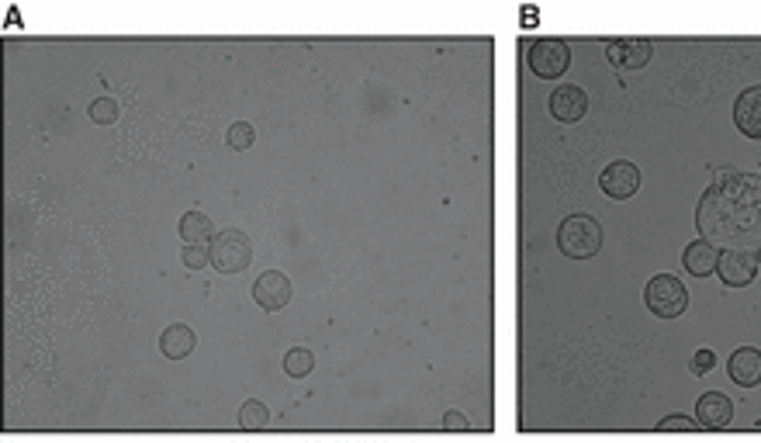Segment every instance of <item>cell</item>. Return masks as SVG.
I'll list each match as a JSON object with an SVG mask.
<instances>
[{"mask_svg": "<svg viewBox=\"0 0 761 443\" xmlns=\"http://www.w3.org/2000/svg\"><path fill=\"white\" fill-rule=\"evenodd\" d=\"M696 229L717 250H761V174L720 170L696 208Z\"/></svg>", "mask_w": 761, "mask_h": 443, "instance_id": "obj_1", "label": "cell"}, {"mask_svg": "<svg viewBox=\"0 0 761 443\" xmlns=\"http://www.w3.org/2000/svg\"><path fill=\"white\" fill-rule=\"evenodd\" d=\"M557 250L568 260H592L602 250V225L592 215H568L557 225Z\"/></svg>", "mask_w": 761, "mask_h": 443, "instance_id": "obj_2", "label": "cell"}, {"mask_svg": "<svg viewBox=\"0 0 761 443\" xmlns=\"http://www.w3.org/2000/svg\"><path fill=\"white\" fill-rule=\"evenodd\" d=\"M208 257H212V267L218 274L236 277L253 264V243L243 229H222L208 243Z\"/></svg>", "mask_w": 761, "mask_h": 443, "instance_id": "obj_3", "label": "cell"}, {"mask_svg": "<svg viewBox=\"0 0 761 443\" xmlns=\"http://www.w3.org/2000/svg\"><path fill=\"white\" fill-rule=\"evenodd\" d=\"M644 305L651 309L658 319H678L685 309H689V291L685 284L672 274H658L647 281L644 288Z\"/></svg>", "mask_w": 761, "mask_h": 443, "instance_id": "obj_4", "label": "cell"}, {"mask_svg": "<svg viewBox=\"0 0 761 443\" xmlns=\"http://www.w3.org/2000/svg\"><path fill=\"white\" fill-rule=\"evenodd\" d=\"M526 66L540 80H561L571 66V49L561 39H533L526 45Z\"/></svg>", "mask_w": 761, "mask_h": 443, "instance_id": "obj_5", "label": "cell"}, {"mask_svg": "<svg viewBox=\"0 0 761 443\" xmlns=\"http://www.w3.org/2000/svg\"><path fill=\"white\" fill-rule=\"evenodd\" d=\"M717 274L727 288H748L758 274V253L755 250H720Z\"/></svg>", "mask_w": 761, "mask_h": 443, "instance_id": "obj_6", "label": "cell"}, {"mask_svg": "<svg viewBox=\"0 0 761 443\" xmlns=\"http://www.w3.org/2000/svg\"><path fill=\"white\" fill-rule=\"evenodd\" d=\"M599 187H602L606 198L627 201L640 191V170L630 160H616V163H609V167L602 170Z\"/></svg>", "mask_w": 761, "mask_h": 443, "instance_id": "obj_7", "label": "cell"}, {"mask_svg": "<svg viewBox=\"0 0 761 443\" xmlns=\"http://www.w3.org/2000/svg\"><path fill=\"white\" fill-rule=\"evenodd\" d=\"M253 302L263 312H281L291 302V281L281 270H267L253 281Z\"/></svg>", "mask_w": 761, "mask_h": 443, "instance_id": "obj_8", "label": "cell"}, {"mask_svg": "<svg viewBox=\"0 0 761 443\" xmlns=\"http://www.w3.org/2000/svg\"><path fill=\"white\" fill-rule=\"evenodd\" d=\"M734 125L741 129L748 139L761 142V84L748 87L737 94L734 101Z\"/></svg>", "mask_w": 761, "mask_h": 443, "instance_id": "obj_9", "label": "cell"}, {"mask_svg": "<svg viewBox=\"0 0 761 443\" xmlns=\"http://www.w3.org/2000/svg\"><path fill=\"white\" fill-rule=\"evenodd\" d=\"M651 42L647 39H613L606 45V56L616 70H640L651 63Z\"/></svg>", "mask_w": 761, "mask_h": 443, "instance_id": "obj_10", "label": "cell"}, {"mask_svg": "<svg viewBox=\"0 0 761 443\" xmlns=\"http://www.w3.org/2000/svg\"><path fill=\"white\" fill-rule=\"evenodd\" d=\"M730 419H734V402L727 399V395L720 392H706L703 399L696 402V423L703 426V430H727Z\"/></svg>", "mask_w": 761, "mask_h": 443, "instance_id": "obj_11", "label": "cell"}, {"mask_svg": "<svg viewBox=\"0 0 761 443\" xmlns=\"http://www.w3.org/2000/svg\"><path fill=\"white\" fill-rule=\"evenodd\" d=\"M589 111V94L575 84H561L550 94V115L557 122H578V118Z\"/></svg>", "mask_w": 761, "mask_h": 443, "instance_id": "obj_12", "label": "cell"}, {"mask_svg": "<svg viewBox=\"0 0 761 443\" xmlns=\"http://www.w3.org/2000/svg\"><path fill=\"white\" fill-rule=\"evenodd\" d=\"M727 371H730V378H734V385H741V388L761 385V350H755V347L734 350L727 360Z\"/></svg>", "mask_w": 761, "mask_h": 443, "instance_id": "obj_13", "label": "cell"}, {"mask_svg": "<svg viewBox=\"0 0 761 443\" xmlns=\"http://www.w3.org/2000/svg\"><path fill=\"white\" fill-rule=\"evenodd\" d=\"M682 264H685V270H689V274L710 277L713 270H717V264H720V250L710 243V239H696V243L685 246Z\"/></svg>", "mask_w": 761, "mask_h": 443, "instance_id": "obj_14", "label": "cell"}, {"mask_svg": "<svg viewBox=\"0 0 761 443\" xmlns=\"http://www.w3.org/2000/svg\"><path fill=\"white\" fill-rule=\"evenodd\" d=\"M194 347H198V340H194V333L184 326V322H177V326H170L160 333V350L167 360H187L194 354Z\"/></svg>", "mask_w": 761, "mask_h": 443, "instance_id": "obj_15", "label": "cell"}, {"mask_svg": "<svg viewBox=\"0 0 761 443\" xmlns=\"http://www.w3.org/2000/svg\"><path fill=\"white\" fill-rule=\"evenodd\" d=\"M177 232H180V239H184L187 246H201V243H212L215 225L205 212H184L180 215Z\"/></svg>", "mask_w": 761, "mask_h": 443, "instance_id": "obj_16", "label": "cell"}, {"mask_svg": "<svg viewBox=\"0 0 761 443\" xmlns=\"http://www.w3.org/2000/svg\"><path fill=\"white\" fill-rule=\"evenodd\" d=\"M267 423H270V412L260 399H246L243 405H239V430L260 433Z\"/></svg>", "mask_w": 761, "mask_h": 443, "instance_id": "obj_17", "label": "cell"}, {"mask_svg": "<svg viewBox=\"0 0 761 443\" xmlns=\"http://www.w3.org/2000/svg\"><path fill=\"white\" fill-rule=\"evenodd\" d=\"M284 371L291 374V378H308V374L315 371V354L305 347H295L284 354Z\"/></svg>", "mask_w": 761, "mask_h": 443, "instance_id": "obj_18", "label": "cell"}, {"mask_svg": "<svg viewBox=\"0 0 761 443\" xmlns=\"http://www.w3.org/2000/svg\"><path fill=\"white\" fill-rule=\"evenodd\" d=\"M87 115L94 125H115L118 122V101H111V97H97V101L87 108Z\"/></svg>", "mask_w": 761, "mask_h": 443, "instance_id": "obj_19", "label": "cell"}, {"mask_svg": "<svg viewBox=\"0 0 761 443\" xmlns=\"http://www.w3.org/2000/svg\"><path fill=\"white\" fill-rule=\"evenodd\" d=\"M253 139H256V129H253L250 122H236L229 132H225V142H229L232 149H239V153H243V149H250Z\"/></svg>", "mask_w": 761, "mask_h": 443, "instance_id": "obj_20", "label": "cell"}, {"mask_svg": "<svg viewBox=\"0 0 761 443\" xmlns=\"http://www.w3.org/2000/svg\"><path fill=\"white\" fill-rule=\"evenodd\" d=\"M703 430V426L696 423V419H685V416H668L658 423V433H696Z\"/></svg>", "mask_w": 761, "mask_h": 443, "instance_id": "obj_21", "label": "cell"}, {"mask_svg": "<svg viewBox=\"0 0 761 443\" xmlns=\"http://www.w3.org/2000/svg\"><path fill=\"white\" fill-rule=\"evenodd\" d=\"M180 264L187 270H201L212 264V257H208V250H201V246H187V250H180Z\"/></svg>", "mask_w": 761, "mask_h": 443, "instance_id": "obj_22", "label": "cell"}, {"mask_svg": "<svg viewBox=\"0 0 761 443\" xmlns=\"http://www.w3.org/2000/svg\"><path fill=\"white\" fill-rule=\"evenodd\" d=\"M713 364H717V357H713V350H696L692 354V364H689V371L696 374V378H703V374H710L713 371Z\"/></svg>", "mask_w": 761, "mask_h": 443, "instance_id": "obj_23", "label": "cell"}, {"mask_svg": "<svg viewBox=\"0 0 761 443\" xmlns=\"http://www.w3.org/2000/svg\"><path fill=\"white\" fill-rule=\"evenodd\" d=\"M443 430H447V433H467V430H471V423H467L464 412L450 409L447 416H443Z\"/></svg>", "mask_w": 761, "mask_h": 443, "instance_id": "obj_24", "label": "cell"}, {"mask_svg": "<svg viewBox=\"0 0 761 443\" xmlns=\"http://www.w3.org/2000/svg\"><path fill=\"white\" fill-rule=\"evenodd\" d=\"M758 267H761V250H758Z\"/></svg>", "mask_w": 761, "mask_h": 443, "instance_id": "obj_25", "label": "cell"}]
</instances>
